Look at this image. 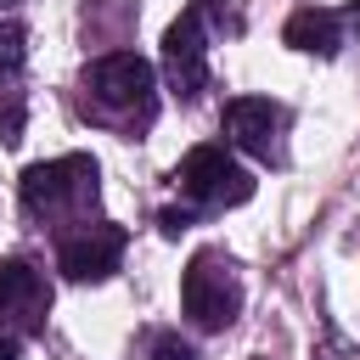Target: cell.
Returning a JSON list of instances; mask_svg holds the SVG:
<instances>
[{
	"instance_id": "cell-5",
	"label": "cell",
	"mask_w": 360,
	"mask_h": 360,
	"mask_svg": "<svg viewBox=\"0 0 360 360\" xmlns=\"http://www.w3.org/2000/svg\"><path fill=\"white\" fill-rule=\"evenodd\" d=\"M118 259H124V231L118 225H84V231L56 242V264L73 281H101V276L118 270Z\"/></svg>"
},
{
	"instance_id": "cell-13",
	"label": "cell",
	"mask_w": 360,
	"mask_h": 360,
	"mask_svg": "<svg viewBox=\"0 0 360 360\" xmlns=\"http://www.w3.org/2000/svg\"><path fill=\"white\" fill-rule=\"evenodd\" d=\"M0 360H17V338H0Z\"/></svg>"
},
{
	"instance_id": "cell-15",
	"label": "cell",
	"mask_w": 360,
	"mask_h": 360,
	"mask_svg": "<svg viewBox=\"0 0 360 360\" xmlns=\"http://www.w3.org/2000/svg\"><path fill=\"white\" fill-rule=\"evenodd\" d=\"M0 6H11V0H0Z\"/></svg>"
},
{
	"instance_id": "cell-3",
	"label": "cell",
	"mask_w": 360,
	"mask_h": 360,
	"mask_svg": "<svg viewBox=\"0 0 360 360\" xmlns=\"http://www.w3.org/2000/svg\"><path fill=\"white\" fill-rule=\"evenodd\" d=\"M84 202H96V158H84V152L34 163L22 174V208L28 214H68Z\"/></svg>"
},
{
	"instance_id": "cell-2",
	"label": "cell",
	"mask_w": 360,
	"mask_h": 360,
	"mask_svg": "<svg viewBox=\"0 0 360 360\" xmlns=\"http://www.w3.org/2000/svg\"><path fill=\"white\" fill-rule=\"evenodd\" d=\"M84 90L101 112H135L152 118V62L135 51H107L84 68Z\"/></svg>"
},
{
	"instance_id": "cell-14",
	"label": "cell",
	"mask_w": 360,
	"mask_h": 360,
	"mask_svg": "<svg viewBox=\"0 0 360 360\" xmlns=\"http://www.w3.org/2000/svg\"><path fill=\"white\" fill-rule=\"evenodd\" d=\"M354 28H360V6H354Z\"/></svg>"
},
{
	"instance_id": "cell-4",
	"label": "cell",
	"mask_w": 360,
	"mask_h": 360,
	"mask_svg": "<svg viewBox=\"0 0 360 360\" xmlns=\"http://www.w3.org/2000/svg\"><path fill=\"white\" fill-rule=\"evenodd\" d=\"M174 180H180V191H186L191 202H202V208H236V202L253 197V174H248L225 146H191V152L180 158V169H174Z\"/></svg>"
},
{
	"instance_id": "cell-7",
	"label": "cell",
	"mask_w": 360,
	"mask_h": 360,
	"mask_svg": "<svg viewBox=\"0 0 360 360\" xmlns=\"http://www.w3.org/2000/svg\"><path fill=\"white\" fill-rule=\"evenodd\" d=\"M225 141L231 146H242V152H253V158H276V146H281V107L276 101H264V96H236V101H225Z\"/></svg>"
},
{
	"instance_id": "cell-9",
	"label": "cell",
	"mask_w": 360,
	"mask_h": 360,
	"mask_svg": "<svg viewBox=\"0 0 360 360\" xmlns=\"http://www.w3.org/2000/svg\"><path fill=\"white\" fill-rule=\"evenodd\" d=\"M281 34H287V45L304 51V56H338V45H343V17L326 11V6H304V11L287 17Z\"/></svg>"
},
{
	"instance_id": "cell-1",
	"label": "cell",
	"mask_w": 360,
	"mask_h": 360,
	"mask_svg": "<svg viewBox=\"0 0 360 360\" xmlns=\"http://www.w3.org/2000/svg\"><path fill=\"white\" fill-rule=\"evenodd\" d=\"M180 309H186L191 326H202V332H219V326L236 321V309H242V281H236V264H231L219 248L191 253L186 281H180Z\"/></svg>"
},
{
	"instance_id": "cell-11",
	"label": "cell",
	"mask_w": 360,
	"mask_h": 360,
	"mask_svg": "<svg viewBox=\"0 0 360 360\" xmlns=\"http://www.w3.org/2000/svg\"><path fill=\"white\" fill-rule=\"evenodd\" d=\"M152 360H197V349H191L186 338L163 332V338H152Z\"/></svg>"
},
{
	"instance_id": "cell-12",
	"label": "cell",
	"mask_w": 360,
	"mask_h": 360,
	"mask_svg": "<svg viewBox=\"0 0 360 360\" xmlns=\"http://www.w3.org/2000/svg\"><path fill=\"white\" fill-rule=\"evenodd\" d=\"M186 225H191V214H180V208H169V214H163V231H169V236H180Z\"/></svg>"
},
{
	"instance_id": "cell-6",
	"label": "cell",
	"mask_w": 360,
	"mask_h": 360,
	"mask_svg": "<svg viewBox=\"0 0 360 360\" xmlns=\"http://www.w3.org/2000/svg\"><path fill=\"white\" fill-rule=\"evenodd\" d=\"M51 309V287L28 259H6L0 264V321L17 332H39Z\"/></svg>"
},
{
	"instance_id": "cell-10",
	"label": "cell",
	"mask_w": 360,
	"mask_h": 360,
	"mask_svg": "<svg viewBox=\"0 0 360 360\" xmlns=\"http://www.w3.org/2000/svg\"><path fill=\"white\" fill-rule=\"evenodd\" d=\"M22 51H28L22 28H17V22H0V79H11V73L22 68Z\"/></svg>"
},
{
	"instance_id": "cell-8",
	"label": "cell",
	"mask_w": 360,
	"mask_h": 360,
	"mask_svg": "<svg viewBox=\"0 0 360 360\" xmlns=\"http://www.w3.org/2000/svg\"><path fill=\"white\" fill-rule=\"evenodd\" d=\"M163 68L180 96H197L208 84V45H202V11H186L163 34Z\"/></svg>"
}]
</instances>
